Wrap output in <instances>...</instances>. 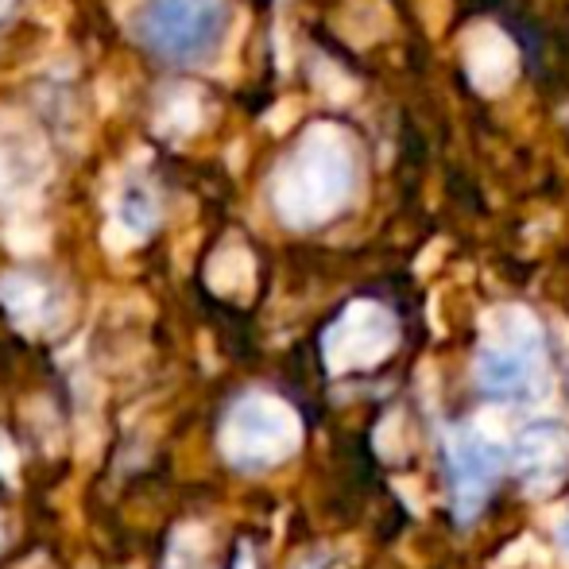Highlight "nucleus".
<instances>
[{"label":"nucleus","mask_w":569,"mask_h":569,"mask_svg":"<svg viewBox=\"0 0 569 569\" xmlns=\"http://www.w3.org/2000/svg\"><path fill=\"white\" fill-rule=\"evenodd\" d=\"M295 569H326V558L322 555H318V558H302V562L295 566Z\"/></svg>","instance_id":"f3484780"},{"label":"nucleus","mask_w":569,"mask_h":569,"mask_svg":"<svg viewBox=\"0 0 569 569\" xmlns=\"http://www.w3.org/2000/svg\"><path fill=\"white\" fill-rule=\"evenodd\" d=\"M16 4V0H0V20H4V16H8V8H12Z\"/></svg>","instance_id":"6ab92c4d"},{"label":"nucleus","mask_w":569,"mask_h":569,"mask_svg":"<svg viewBox=\"0 0 569 569\" xmlns=\"http://www.w3.org/2000/svg\"><path fill=\"white\" fill-rule=\"evenodd\" d=\"M229 28V0H143L140 39L171 62H206Z\"/></svg>","instance_id":"20e7f679"},{"label":"nucleus","mask_w":569,"mask_h":569,"mask_svg":"<svg viewBox=\"0 0 569 569\" xmlns=\"http://www.w3.org/2000/svg\"><path fill=\"white\" fill-rule=\"evenodd\" d=\"M511 465L531 496H550L569 472V430L542 422L516 438L511 446Z\"/></svg>","instance_id":"0eeeda50"},{"label":"nucleus","mask_w":569,"mask_h":569,"mask_svg":"<svg viewBox=\"0 0 569 569\" xmlns=\"http://www.w3.org/2000/svg\"><path fill=\"white\" fill-rule=\"evenodd\" d=\"M159 128L171 136H187L194 132L198 124H202V98H198L194 90H174L171 98L163 101V109H159Z\"/></svg>","instance_id":"f8f14e48"},{"label":"nucleus","mask_w":569,"mask_h":569,"mask_svg":"<svg viewBox=\"0 0 569 569\" xmlns=\"http://www.w3.org/2000/svg\"><path fill=\"white\" fill-rule=\"evenodd\" d=\"M562 547H566V555H569V523L562 527Z\"/></svg>","instance_id":"aec40b11"},{"label":"nucleus","mask_w":569,"mask_h":569,"mask_svg":"<svg viewBox=\"0 0 569 569\" xmlns=\"http://www.w3.org/2000/svg\"><path fill=\"white\" fill-rule=\"evenodd\" d=\"M465 67L480 93H503L519 74V54L500 28H477L465 47Z\"/></svg>","instance_id":"1a4fd4ad"},{"label":"nucleus","mask_w":569,"mask_h":569,"mask_svg":"<svg viewBox=\"0 0 569 569\" xmlns=\"http://www.w3.org/2000/svg\"><path fill=\"white\" fill-rule=\"evenodd\" d=\"M477 380L496 396L539 403L550 396V372L542 360V326L527 307H496L480 318Z\"/></svg>","instance_id":"f03ea898"},{"label":"nucleus","mask_w":569,"mask_h":569,"mask_svg":"<svg viewBox=\"0 0 569 569\" xmlns=\"http://www.w3.org/2000/svg\"><path fill=\"white\" fill-rule=\"evenodd\" d=\"M0 547H4V523H0Z\"/></svg>","instance_id":"412c9836"},{"label":"nucleus","mask_w":569,"mask_h":569,"mask_svg":"<svg viewBox=\"0 0 569 569\" xmlns=\"http://www.w3.org/2000/svg\"><path fill=\"white\" fill-rule=\"evenodd\" d=\"M206 279L218 295H244L256 279V263L248 256L244 244H226L213 252L210 268H206Z\"/></svg>","instance_id":"9b49d317"},{"label":"nucleus","mask_w":569,"mask_h":569,"mask_svg":"<svg viewBox=\"0 0 569 569\" xmlns=\"http://www.w3.org/2000/svg\"><path fill=\"white\" fill-rule=\"evenodd\" d=\"M159 221V206H156V194H151L148 187H140V182H128L124 190H120L117 206H113V226H109V237H117L124 244H136V240H143L151 229H156Z\"/></svg>","instance_id":"9d476101"},{"label":"nucleus","mask_w":569,"mask_h":569,"mask_svg":"<svg viewBox=\"0 0 569 569\" xmlns=\"http://www.w3.org/2000/svg\"><path fill=\"white\" fill-rule=\"evenodd\" d=\"M232 569H256V558H252V550L248 547H240V555H237V566Z\"/></svg>","instance_id":"dca6fc26"},{"label":"nucleus","mask_w":569,"mask_h":569,"mask_svg":"<svg viewBox=\"0 0 569 569\" xmlns=\"http://www.w3.org/2000/svg\"><path fill=\"white\" fill-rule=\"evenodd\" d=\"M503 453H508V430H503L496 411L477 415L469 427L446 430V457H450L453 472V508L461 523H469L485 508L488 492H492L496 477L503 469Z\"/></svg>","instance_id":"39448f33"},{"label":"nucleus","mask_w":569,"mask_h":569,"mask_svg":"<svg viewBox=\"0 0 569 569\" xmlns=\"http://www.w3.org/2000/svg\"><path fill=\"white\" fill-rule=\"evenodd\" d=\"M399 341L396 318L380 307V302H352L341 310L338 322L326 330L322 352H326V368L333 376L352 372V368H376Z\"/></svg>","instance_id":"423d86ee"},{"label":"nucleus","mask_w":569,"mask_h":569,"mask_svg":"<svg viewBox=\"0 0 569 569\" xmlns=\"http://www.w3.org/2000/svg\"><path fill=\"white\" fill-rule=\"evenodd\" d=\"M218 446L229 465H237L244 472H260L287 461V457L299 450L302 422L283 399L252 391V396L237 399L229 407L226 422H221Z\"/></svg>","instance_id":"7ed1b4c3"},{"label":"nucleus","mask_w":569,"mask_h":569,"mask_svg":"<svg viewBox=\"0 0 569 569\" xmlns=\"http://www.w3.org/2000/svg\"><path fill=\"white\" fill-rule=\"evenodd\" d=\"M357 182V151L338 124H315L271 182L276 213L291 229H310L341 213Z\"/></svg>","instance_id":"f257e3e1"},{"label":"nucleus","mask_w":569,"mask_h":569,"mask_svg":"<svg viewBox=\"0 0 569 569\" xmlns=\"http://www.w3.org/2000/svg\"><path fill=\"white\" fill-rule=\"evenodd\" d=\"M4 182H8V167H4V159H0V194H4Z\"/></svg>","instance_id":"a211bd4d"},{"label":"nucleus","mask_w":569,"mask_h":569,"mask_svg":"<svg viewBox=\"0 0 569 569\" xmlns=\"http://www.w3.org/2000/svg\"><path fill=\"white\" fill-rule=\"evenodd\" d=\"M4 469H8V477H16V453H12V446L0 438V477H4Z\"/></svg>","instance_id":"2eb2a0df"},{"label":"nucleus","mask_w":569,"mask_h":569,"mask_svg":"<svg viewBox=\"0 0 569 569\" xmlns=\"http://www.w3.org/2000/svg\"><path fill=\"white\" fill-rule=\"evenodd\" d=\"M376 450H380V457H388V461L403 457L407 442H403V415L399 411L380 422V430H376Z\"/></svg>","instance_id":"4468645a"},{"label":"nucleus","mask_w":569,"mask_h":569,"mask_svg":"<svg viewBox=\"0 0 569 569\" xmlns=\"http://www.w3.org/2000/svg\"><path fill=\"white\" fill-rule=\"evenodd\" d=\"M0 307L8 310V318L23 333H47L59 322V310H62L54 287L36 276H23V271L0 276Z\"/></svg>","instance_id":"6e6552de"},{"label":"nucleus","mask_w":569,"mask_h":569,"mask_svg":"<svg viewBox=\"0 0 569 569\" xmlns=\"http://www.w3.org/2000/svg\"><path fill=\"white\" fill-rule=\"evenodd\" d=\"M206 562V542L198 527H182L171 542V555H167V569H202Z\"/></svg>","instance_id":"ddd939ff"}]
</instances>
